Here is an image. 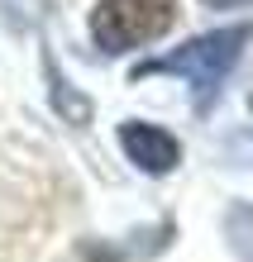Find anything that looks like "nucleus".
<instances>
[{"mask_svg":"<svg viewBox=\"0 0 253 262\" xmlns=\"http://www.w3.org/2000/svg\"><path fill=\"white\" fill-rule=\"evenodd\" d=\"M248 38H253L248 24H229V29L196 34L191 43H182V48L153 57V62H139L134 67V81H139V76H182V81H191L196 115H205L215 105L220 86H225V76L234 72V62H239V53H244Z\"/></svg>","mask_w":253,"mask_h":262,"instance_id":"nucleus-1","label":"nucleus"},{"mask_svg":"<svg viewBox=\"0 0 253 262\" xmlns=\"http://www.w3.org/2000/svg\"><path fill=\"white\" fill-rule=\"evenodd\" d=\"M120 148H124V158H129L134 167H144L148 177H167L172 167L182 162L177 134L158 129V124H148V119H124L120 124Z\"/></svg>","mask_w":253,"mask_h":262,"instance_id":"nucleus-3","label":"nucleus"},{"mask_svg":"<svg viewBox=\"0 0 253 262\" xmlns=\"http://www.w3.org/2000/svg\"><path fill=\"white\" fill-rule=\"evenodd\" d=\"M248 110H253V81H248Z\"/></svg>","mask_w":253,"mask_h":262,"instance_id":"nucleus-5","label":"nucleus"},{"mask_svg":"<svg viewBox=\"0 0 253 262\" xmlns=\"http://www.w3.org/2000/svg\"><path fill=\"white\" fill-rule=\"evenodd\" d=\"M172 24H177V0H96L91 10V38L110 57L163 38Z\"/></svg>","mask_w":253,"mask_h":262,"instance_id":"nucleus-2","label":"nucleus"},{"mask_svg":"<svg viewBox=\"0 0 253 262\" xmlns=\"http://www.w3.org/2000/svg\"><path fill=\"white\" fill-rule=\"evenodd\" d=\"M201 5H210V10H234V5H248V0H201Z\"/></svg>","mask_w":253,"mask_h":262,"instance_id":"nucleus-4","label":"nucleus"}]
</instances>
